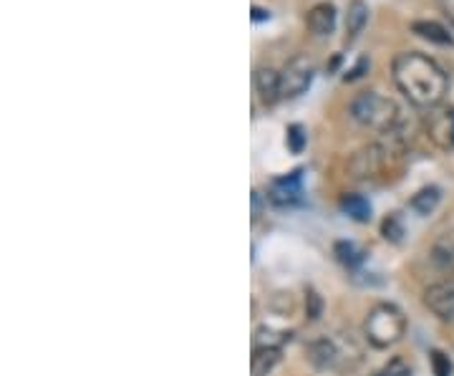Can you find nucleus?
<instances>
[{"label": "nucleus", "instance_id": "1", "mask_svg": "<svg viewBox=\"0 0 454 376\" xmlns=\"http://www.w3.org/2000/svg\"><path fill=\"white\" fill-rule=\"evenodd\" d=\"M391 76L396 89L409 98V104L427 112L439 106L450 91V76L444 74V68L419 51L399 53L391 64Z\"/></svg>", "mask_w": 454, "mask_h": 376}, {"label": "nucleus", "instance_id": "2", "mask_svg": "<svg viewBox=\"0 0 454 376\" xmlns=\"http://www.w3.org/2000/svg\"><path fill=\"white\" fill-rule=\"evenodd\" d=\"M306 356L321 372H351L361 361V349L351 333H324L306 346Z\"/></svg>", "mask_w": 454, "mask_h": 376}, {"label": "nucleus", "instance_id": "3", "mask_svg": "<svg viewBox=\"0 0 454 376\" xmlns=\"http://www.w3.org/2000/svg\"><path fill=\"white\" fill-rule=\"evenodd\" d=\"M351 116L356 119L361 127L366 129L387 134V131L402 129L404 119H402V109L396 101L389 97H381L376 91H364L351 101Z\"/></svg>", "mask_w": 454, "mask_h": 376}, {"label": "nucleus", "instance_id": "4", "mask_svg": "<svg viewBox=\"0 0 454 376\" xmlns=\"http://www.w3.org/2000/svg\"><path fill=\"white\" fill-rule=\"evenodd\" d=\"M406 333V316L394 303H379L373 306L366 321H364V339L373 349H389L399 344Z\"/></svg>", "mask_w": 454, "mask_h": 376}, {"label": "nucleus", "instance_id": "5", "mask_svg": "<svg viewBox=\"0 0 454 376\" xmlns=\"http://www.w3.org/2000/svg\"><path fill=\"white\" fill-rule=\"evenodd\" d=\"M316 76V66L309 56H295L280 71V94L283 98H295L306 94Z\"/></svg>", "mask_w": 454, "mask_h": 376}, {"label": "nucleus", "instance_id": "6", "mask_svg": "<svg viewBox=\"0 0 454 376\" xmlns=\"http://www.w3.org/2000/svg\"><path fill=\"white\" fill-rule=\"evenodd\" d=\"M424 131L439 149H454V109L452 106H434L424 121Z\"/></svg>", "mask_w": 454, "mask_h": 376}, {"label": "nucleus", "instance_id": "7", "mask_svg": "<svg viewBox=\"0 0 454 376\" xmlns=\"http://www.w3.org/2000/svg\"><path fill=\"white\" fill-rule=\"evenodd\" d=\"M424 306L444 324H454V280H439L424 291Z\"/></svg>", "mask_w": 454, "mask_h": 376}, {"label": "nucleus", "instance_id": "8", "mask_svg": "<svg viewBox=\"0 0 454 376\" xmlns=\"http://www.w3.org/2000/svg\"><path fill=\"white\" fill-rule=\"evenodd\" d=\"M301 195H303V177H301V169H295V172L286 175V177H276V180L270 182V187H268V200L280 205V208L298 202Z\"/></svg>", "mask_w": 454, "mask_h": 376}, {"label": "nucleus", "instance_id": "9", "mask_svg": "<svg viewBox=\"0 0 454 376\" xmlns=\"http://www.w3.org/2000/svg\"><path fill=\"white\" fill-rule=\"evenodd\" d=\"M255 91H258L260 101L265 106L278 104L283 94H280V71L273 66H260L255 71Z\"/></svg>", "mask_w": 454, "mask_h": 376}, {"label": "nucleus", "instance_id": "10", "mask_svg": "<svg viewBox=\"0 0 454 376\" xmlns=\"http://www.w3.org/2000/svg\"><path fill=\"white\" fill-rule=\"evenodd\" d=\"M306 26H309L310 33L316 35H331L333 28H336V5L333 3H316L306 16Z\"/></svg>", "mask_w": 454, "mask_h": 376}, {"label": "nucleus", "instance_id": "11", "mask_svg": "<svg viewBox=\"0 0 454 376\" xmlns=\"http://www.w3.org/2000/svg\"><path fill=\"white\" fill-rule=\"evenodd\" d=\"M369 23V5L366 0H351L346 8V43H354Z\"/></svg>", "mask_w": 454, "mask_h": 376}, {"label": "nucleus", "instance_id": "12", "mask_svg": "<svg viewBox=\"0 0 454 376\" xmlns=\"http://www.w3.org/2000/svg\"><path fill=\"white\" fill-rule=\"evenodd\" d=\"M429 261L437 265L442 273L454 276V235H442L429 247Z\"/></svg>", "mask_w": 454, "mask_h": 376}, {"label": "nucleus", "instance_id": "13", "mask_svg": "<svg viewBox=\"0 0 454 376\" xmlns=\"http://www.w3.org/2000/svg\"><path fill=\"white\" fill-rule=\"evenodd\" d=\"M411 31L417 33L419 38H424V41L434 43V46H450V49L454 46L452 33L447 31L442 23H434V20H414Z\"/></svg>", "mask_w": 454, "mask_h": 376}, {"label": "nucleus", "instance_id": "14", "mask_svg": "<svg viewBox=\"0 0 454 376\" xmlns=\"http://www.w3.org/2000/svg\"><path fill=\"white\" fill-rule=\"evenodd\" d=\"M291 341V333L278 331L270 326H260L253 336V349H270V351H280L283 346Z\"/></svg>", "mask_w": 454, "mask_h": 376}, {"label": "nucleus", "instance_id": "15", "mask_svg": "<svg viewBox=\"0 0 454 376\" xmlns=\"http://www.w3.org/2000/svg\"><path fill=\"white\" fill-rule=\"evenodd\" d=\"M340 210L356 223H369L372 220V202L364 195H343L340 197Z\"/></svg>", "mask_w": 454, "mask_h": 376}, {"label": "nucleus", "instance_id": "16", "mask_svg": "<svg viewBox=\"0 0 454 376\" xmlns=\"http://www.w3.org/2000/svg\"><path fill=\"white\" fill-rule=\"evenodd\" d=\"M439 200H442V190H439L437 184L422 187L417 195L411 197V210H414V213H419L422 217H427V215H432L434 210H437Z\"/></svg>", "mask_w": 454, "mask_h": 376}, {"label": "nucleus", "instance_id": "17", "mask_svg": "<svg viewBox=\"0 0 454 376\" xmlns=\"http://www.w3.org/2000/svg\"><path fill=\"white\" fill-rule=\"evenodd\" d=\"M280 359V351H270V349H253V359H250V369L253 376H268L273 372V366Z\"/></svg>", "mask_w": 454, "mask_h": 376}, {"label": "nucleus", "instance_id": "18", "mask_svg": "<svg viewBox=\"0 0 454 376\" xmlns=\"http://www.w3.org/2000/svg\"><path fill=\"white\" fill-rule=\"evenodd\" d=\"M336 255H339V261L343 262V265L356 268V265H361L364 258H366V250L361 246H356L354 240H340V243H336Z\"/></svg>", "mask_w": 454, "mask_h": 376}, {"label": "nucleus", "instance_id": "19", "mask_svg": "<svg viewBox=\"0 0 454 376\" xmlns=\"http://www.w3.org/2000/svg\"><path fill=\"white\" fill-rule=\"evenodd\" d=\"M411 374H414L411 364H409L404 356H394L384 369H379L373 376H411Z\"/></svg>", "mask_w": 454, "mask_h": 376}, {"label": "nucleus", "instance_id": "20", "mask_svg": "<svg viewBox=\"0 0 454 376\" xmlns=\"http://www.w3.org/2000/svg\"><path fill=\"white\" fill-rule=\"evenodd\" d=\"M286 134H288V137H286L288 149H291L293 154H301L303 147H306V131H303V127H301V124H291Z\"/></svg>", "mask_w": 454, "mask_h": 376}, {"label": "nucleus", "instance_id": "21", "mask_svg": "<svg viewBox=\"0 0 454 376\" xmlns=\"http://www.w3.org/2000/svg\"><path fill=\"white\" fill-rule=\"evenodd\" d=\"M306 316H309L310 321H318L324 316V298L316 294V291L306 294Z\"/></svg>", "mask_w": 454, "mask_h": 376}, {"label": "nucleus", "instance_id": "22", "mask_svg": "<svg viewBox=\"0 0 454 376\" xmlns=\"http://www.w3.org/2000/svg\"><path fill=\"white\" fill-rule=\"evenodd\" d=\"M432 369H434V376H452V361L447 354L442 351H432Z\"/></svg>", "mask_w": 454, "mask_h": 376}, {"label": "nucleus", "instance_id": "23", "mask_svg": "<svg viewBox=\"0 0 454 376\" xmlns=\"http://www.w3.org/2000/svg\"><path fill=\"white\" fill-rule=\"evenodd\" d=\"M402 235H404V228H402L399 217H396V215H389V217L384 220V238L396 243V240H399Z\"/></svg>", "mask_w": 454, "mask_h": 376}, {"label": "nucleus", "instance_id": "24", "mask_svg": "<svg viewBox=\"0 0 454 376\" xmlns=\"http://www.w3.org/2000/svg\"><path fill=\"white\" fill-rule=\"evenodd\" d=\"M369 66H372V61H369V59H358V64L354 66V68H351L348 74H346V82H354V79H361V76H364V74L369 71Z\"/></svg>", "mask_w": 454, "mask_h": 376}, {"label": "nucleus", "instance_id": "25", "mask_svg": "<svg viewBox=\"0 0 454 376\" xmlns=\"http://www.w3.org/2000/svg\"><path fill=\"white\" fill-rule=\"evenodd\" d=\"M439 11H442V16L450 20V26L454 28V0H437Z\"/></svg>", "mask_w": 454, "mask_h": 376}, {"label": "nucleus", "instance_id": "26", "mask_svg": "<svg viewBox=\"0 0 454 376\" xmlns=\"http://www.w3.org/2000/svg\"><path fill=\"white\" fill-rule=\"evenodd\" d=\"M253 20L258 23V20H270V11H262V8H253Z\"/></svg>", "mask_w": 454, "mask_h": 376}, {"label": "nucleus", "instance_id": "27", "mask_svg": "<svg viewBox=\"0 0 454 376\" xmlns=\"http://www.w3.org/2000/svg\"><path fill=\"white\" fill-rule=\"evenodd\" d=\"M260 217V192L255 190L253 192V220H258Z\"/></svg>", "mask_w": 454, "mask_h": 376}]
</instances>
